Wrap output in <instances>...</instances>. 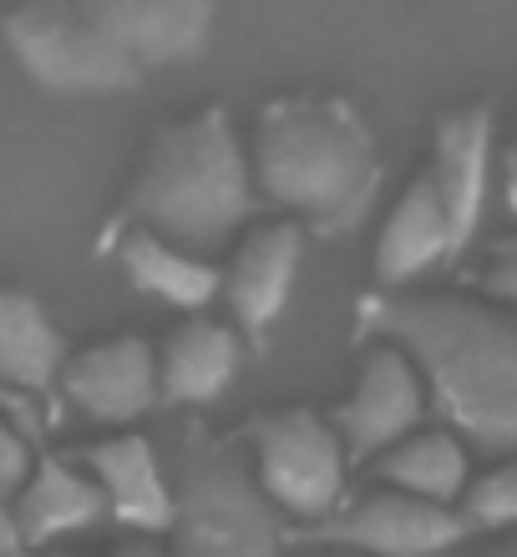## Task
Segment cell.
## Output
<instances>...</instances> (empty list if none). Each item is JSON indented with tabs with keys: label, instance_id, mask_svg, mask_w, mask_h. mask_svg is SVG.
<instances>
[{
	"label": "cell",
	"instance_id": "obj_1",
	"mask_svg": "<svg viewBox=\"0 0 517 557\" xmlns=\"http://www.w3.org/2000/svg\"><path fill=\"white\" fill-rule=\"evenodd\" d=\"M366 335L406 350L446 431L477 456L517 451V314L488 294L381 289L360 305Z\"/></svg>",
	"mask_w": 517,
	"mask_h": 557
},
{
	"label": "cell",
	"instance_id": "obj_2",
	"mask_svg": "<svg viewBox=\"0 0 517 557\" xmlns=\"http://www.w3.org/2000/svg\"><path fill=\"white\" fill-rule=\"evenodd\" d=\"M249 177L315 234H345L381 188L376 137L341 97L295 91L269 102L249 137Z\"/></svg>",
	"mask_w": 517,
	"mask_h": 557
},
{
	"label": "cell",
	"instance_id": "obj_3",
	"mask_svg": "<svg viewBox=\"0 0 517 557\" xmlns=\"http://www.w3.org/2000/svg\"><path fill=\"white\" fill-rule=\"evenodd\" d=\"M254 213V177L249 152L238 147L223 107H198L163 122L137 158L112 228L137 223L152 234L173 238L183 249H219L249 223Z\"/></svg>",
	"mask_w": 517,
	"mask_h": 557
},
{
	"label": "cell",
	"instance_id": "obj_4",
	"mask_svg": "<svg viewBox=\"0 0 517 557\" xmlns=\"http://www.w3.org/2000/svg\"><path fill=\"white\" fill-rule=\"evenodd\" d=\"M173 517L163 543L173 557H290V522L259 492L249 451L193 431L168 471Z\"/></svg>",
	"mask_w": 517,
	"mask_h": 557
},
{
	"label": "cell",
	"instance_id": "obj_5",
	"mask_svg": "<svg viewBox=\"0 0 517 557\" xmlns=\"http://www.w3.org/2000/svg\"><path fill=\"white\" fill-rule=\"evenodd\" d=\"M0 36L15 66L57 97H102L143 82L127 51L87 11V0H15L0 15Z\"/></svg>",
	"mask_w": 517,
	"mask_h": 557
},
{
	"label": "cell",
	"instance_id": "obj_6",
	"mask_svg": "<svg viewBox=\"0 0 517 557\" xmlns=\"http://www.w3.org/2000/svg\"><path fill=\"white\" fill-rule=\"evenodd\" d=\"M249 471L284 522H299V528L325 522L350 492V456L330 416L310 406H280L254 421Z\"/></svg>",
	"mask_w": 517,
	"mask_h": 557
},
{
	"label": "cell",
	"instance_id": "obj_7",
	"mask_svg": "<svg viewBox=\"0 0 517 557\" xmlns=\"http://www.w3.org/2000/svg\"><path fill=\"white\" fill-rule=\"evenodd\" d=\"M305 537L366 557H452L472 537V522L461 517V507H442V502L370 482L366 492H345L341 507L325 522H315Z\"/></svg>",
	"mask_w": 517,
	"mask_h": 557
},
{
	"label": "cell",
	"instance_id": "obj_8",
	"mask_svg": "<svg viewBox=\"0 0 517 557\" xmlns=\"http://www.w3.org/2000/svg\"><path fill=\"white\" fill-rule=\"evenodd\" d=\"M421 416H427V385H421L416 366L406 360L401 345L370 335V345L360 350V366H355V385L330 406V425H335L345 456L350 461L381 456L391 441L416 431Z\"/></svg>",
	"mask_w": 517,
	"mask_h": 557
},
{
	"label": "cell",
	"instance_id": "obj_9",
	"mask_svg": "<svg viewBox=\"0 0 517 557\" xmlns=\"http://www.w3.org/2000/svg\"><path fill=\"white\" fill-rule=\"evenodd\" d=\"M299 259H305V223L290 213L259 219L238 234L229 264H219V299L229 305L244 335L259 339L274 324V314L290 305Z\"/></svg>",
	"mask_w": 517,
	"mask_h": 557
},
{
	"label": "cell",
	"instance_id": "obj_10",
	"mask_svg": "<svg viewBox=\"0 0 517 557\" xmlns=\"http://www.w3.org/2000/svg\"><path fill=\"white\" fill-rule=\"evenodd\" d=\"M61 396L91 421L127 425L158 400V355L143 335H107L82 350H66L57 370Z\"/></svg>",
	"mask_w": 517,
	"mask_h": 557
},
{
	"label": "cell",
	"instance_id": "obj_11",
	"mask_svg": "<svg viewBox=\"0 0 517 557\" xmlns=\"http://www.w3.org/2000/svg\"><path fill=\"white\" fill-rule=\"evenodd\" d=\"M427 183L436 188L452 223L457 249H467L482 223V203H488V177H492V107H452L436 117L431 133V158H427Z\"/></svg>",
	"mask_w": 517,
	"mask_h": 557
},
{
	"label": "cell",
	"instance_id": "obj_12",
	"mask_svg": "<svg viewBox=\"0 0 517 557\" xmlns=\"http://www.w3.org/2000/svg\"><path fill=\"white\" fill-rule=\"evenodd\" d=\"M76 461L91 471V482L102 492L107 522H118L122 532L163 537L168 517H173V486H168V467L148 436L112 431V436L87 441Z\"/></svg>",
	"mask_w": 517,
	"mask_h": 557
},
{
	"label": "cell",
	"instance_id": "obj_13",
	"mask_svg": "<svg viewBox=\"0 0 517 557\" xmlns=\"http://www.w3.org/2000/svg\"><path fill=\"white\" fill-rule=\"evenodd\" d=\"M87 11L143 76L198 57L213 30V0H87Z\"/></svg>",
	"mask_w": 517,
	"mask_h": 557
},
{
	"label": "cell",
	"instance_id": "obj_14",
	"mask_svg": "<svg viewBox=\"0 0 517 557\" xmlns=\"http://www.w3.org/2000/svg\"><path fill=\"white\" fill-rule=\"evenodd\" d=\"M15 522L26 547H61L72 543L76 532H91L107 522V502L91 482V471L66 456H41L30 461V476L11 497Z\"/></svg>",
	"mask_w": 517,
	"mask_h": 557
},
{
	"label": "cell",
	"instance_id": "obj_15",
	"mask_svg": "<svg viewBox=\"0 0 517 557\" xmlns=\"http://www.w3.org/2000/svg\"><path fill=\"white\" fill-rule=\"evenodd\" d=\"M452 253H457V238H452L442 198L427 183V173H416L381 223V238H376V253H370L376 284L381 289H406L411 278H421Z\"/></svg>",
	"mask_w": 517,
	"mask_h": 557
},
{
	"label": "cell",
	"instance_id": "obj_16",
	"mask_svg": "<svg viewBox=\"0 0 517 557\" xmlns=\"http://www.w3.org/2000/svg\"><path fill=\"white\" fill-rule=\"evenodd\" d=\"M158 355V400L168 406H208L229 391V381L244 366V345L238 330L219 320H183L168 330L163 345H152Z\"/></svg>",
	"mask_w": 517,
	"mask_h": 557
},
{
	"label": "cell",
	"instance_id": "obj_17",
	"mask_svg": "<svg viewBox=\"0 0 517 557\" xmlns=\"http://www.w3.org/2000/svg\"><path fill=\"white\" fill-rule=\"evenodd\" d=\"M112 253H118L122 274L133 278V289L148 299H163L188 314L219 299V264L198 249H183L173 238L152 234V228H137V223L112 228Z\"/></svg>",
	"mask_w": 517,
	"mask_h": 557
},
{
	"label": "cell",
	"instance_id": "obj_18",
	"mask_svg": "<svg viewBox=\"0 0 517 557\" xmlns=\"http://www.w3.org/2000/svg\"><path fill=\"white\" fill-rule=\"evenodd\" d=\"M366 467L376 482L396 486V492H411V497L442 502V507H457L467 482H472V451L446 425L442 431L416 425L401 441H391L381 456H370Z\"/></svg>",
	"mask_w": 517,
	"mask_h": 557
},
{
	"label": "cell",
	"instance_id": "obj_19",
	"mask_svg": "<svg viewBox=\"0 0 517 557\" xmlns=\"http://www.w3.org/2000/svg\"><path fill=\"white\" fill-rule=\"evenodd\" d=\"M66 360V339L51 324L36 294L0 284V391L41 396L57 385V370Z\"/></svg>",
	"mask_w": 517,
	"mask_h": 557
},
{
	"label": "cell",
	"instance_id": "obj_20",
	"mask_svg": "<svg viewBox=\"0 0 517 557\" xmlns=\"http://www.w3.org/2000/svg\"><path fill=\"white\" fill-rule=\"evenodd\" d=\"M457 507L472 522V532H513L517 528V451L492 456L488 471H472V482H467Z\"/></svg>",
	"mask_w": 517,
	"mask_h": 557
},
{
	"label": "cell",
	"instance_id": "obj_21",
	"mask_svg": "<svg viewBox=\"0 0 517 557\" xmlns=\"http://www.w3.org/2000/svg\"><path fill=\"white\" fill-rule=\"evenodd\" d=\"M30 461H36L30 436L0 411V502H11L15 492H21V482L30 476Z\"/></svg>",
	"mask_w": 517,
	"mask_h": 557
},
{
	"label": "cell",
	"instance_id": "obj_22",
	"mask_svg": "<svg viewBox=\"0 0 517 557\" xmlns=\"http://www.w3.org/2000/svg\"><path fill=\"white\" fill-rule=\"evenodd\" d=\"M482 294L517 314V244H497L492 249V259L482 264Z\"/></svg>",
	"mask_w": 517,
	"mask_h": 557
},
{
	"label": "cell",
	"instance_id": "obj_23",
	"mask_svg": "<svg viewBox=\"0 0 517 557\" xmlns=\"http://www.w3.org/2000/svg\"><path fill=\"white\" fill-rule=\"evenodd\" d=\"M102 557H173V553H168V543L163 537H152V532H122Z\"/></svg>",
	"mask_w": 517,
	"mask_h": 557
},
{
	"label": "cell",
	"instance_id": "obj_24",
	"mask_svg": "<svg viewBox=\"0 0 517 557\" xmlns=\"http://www.w3.org/2000/svg\"><path fill=\"white\" fill-rule=\"evenodd\" d=\"M26 537H21V522H15V507L0 502V557H26Z\"/></svg>",
	"mask_w": 517,
	"mask_h": 557
},
{
	"label": "cell",
	"instance_id": "obj_25",
	"mask_svg": "<svg viewBox=\"0 0 517 557\" xmlns=\"http://www.w3.org/2000/svg\"><path fill=\"white\" fill-rule=\"evenodd\" d=\"M290 557H366V553H350V547L315 543V537H305V543H299V547H290Z\"/></svg>",
	"mask_w": 517,
	"mask_h": 557
},
{
	"label": "cell",
	"instance_id": "obj_26",
	"mask_svg": "<svg viewBox=\"0 0 517 557\" xmlns=\"http://www.w3.org/2000/svg\"><path fill=\"white\" fill-rule=\"evenodd\" d=\"M26 557H91V553H76V547L61 543V547H30Z\"/></svg>",
	"mask_w": 517,
	"mask_h": 557
},
{
	"label": "cell",
	"instance_id": "obj_27",
	"mask_svg": "<svg viewBox=\"0 0 517 557\" xmlns=\"http://www.w3.org/2000/svg\"><path fill=\"white\" fill-rule=\"evenodd\" d=\"M472 557H517V543H497V547H482V553Z\"/></svg>",
	"mask_w": 517,
	"mask_h": 557
},
{
	"label": "cell",
	"instance_id": "obj_28",
	"mask_svg": "<svg viewBox=\"0 0 517 557\" xmlns=\"http://www.w3.org/2000/svg\"><path fill=\"white\" fill-rule=\"evenodd\" d=\"M507 173H513V193H517V127H513V147H507Z\"/></svg>",
	"mask_w": 517,
	"mask_h": 557
}]
</instances>
